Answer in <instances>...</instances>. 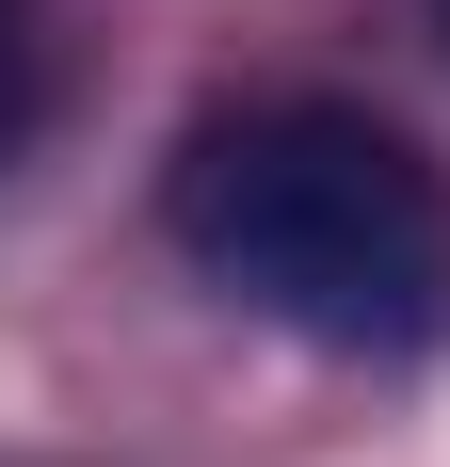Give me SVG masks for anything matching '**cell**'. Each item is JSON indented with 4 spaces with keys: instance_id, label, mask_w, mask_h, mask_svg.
<instances>
[{
    "instance_id": "obj_3",
    "label": "cell",
    "mask_w": 450,
    "mask_h": 467,
    "mask_svg": "<svg viewBox=\"0 0 450 467\" xmlns=\"http://www.w3.org/2000/svg\"><path fill=\"white\" fill-rule=\"evenodd\" d=\"M435 33H450V0H435Z\"/></svg>"
},
{
    "instance_id": "obj_1",
    "label": "cell",
    "mask_w": 450,
    "mask_h": 467,
    "mask_svg": "<svg viewBox=\"0 0 450 467\" xmlns=\"http://www.w3.org/2000/svg\"><path fill=\"white\" fill-rule=\"evenodd\" d=\"M161 242L306 355L450 338V178L370 97H210L161 161Z\"/></svg>"
},
{
    "instance_id": "obj_2",
    "label": "cell",
    "mask_w": 450,
    "mask_h": 467,
    "mask_svg": "<svg viewBox=\"0 0 450 467\" xmlns=\"http://www.w3.org/2000/svg\"><path fill=\"white\" fill-rule=\"evenodd\" d=\"M16 130H33V0H0V161H16Z\"/></svg>"
}]
</instances>
